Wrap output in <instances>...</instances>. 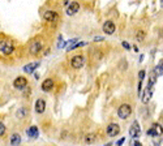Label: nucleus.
Wrapping results in <instances>:
<instances>
[{"label": "nucleus", "instance_id": "obj_2", "mask_svg": "<svg viewBox=\"0 0 163 146\" xmlns=\"http://www.w3.org/2000/svg\"><path fill=\"white\" fill-rule=\"evenodd\" d=\"M13 48H14L13 42H11V41H3L1 43H0V51H1V54H4V55L12 54L13 52Z\"/></svg>", "mask_w": 163, "mask_h": 146}, {"label": "nucleus", "instance_id": "obj_3", "mask_svg": "<svg viewBox=\"0 0 163 146\" xmlns=\"http://www.w3.org/2000/svg\"><path fill=\"white\" fill-rule=\"evenodd\" d=\"M84 64H85V59H84L82 55H76V56H73L71 59V65H72V68H74V69L82 68Z\"/></svg>", "mask_w": 163, "mask_h": 146}, {"label": "nucleus", "instance_id": "obj_15", "mask_svg": "<svg viewBox=\"0 0 163 146\" xmlns=\"http://www.w3.org/2000/svg\"><path fill=\"white\" fill-rule=\"evenodd\" d=\"M20 142H21V136L19 135V133H14V135L11 137V145L12 146H19Z\"/></svg>", "mask_w": 163, "mask_h": 146}, {"label": "nucleus", "instance_id": "obj_22", "mask_svg": "<svg viewBox=\"0 0 163 146\" xmlns=\"http://www.w3.org/2000/svg\"><path fill=\"white\" fill-rule=\"evenodd\" d=\"M4 132H5V127H4V124L0 123V135L4 136Z\"/></svg>", "mask_w": 163, "mask_h": 146}, {"label": "nucleus", "instance_id": "obj_13", "mask_svg": "<svg viewBox=\"0 0 163 146\" xmlns=\"http://www.w3.org/2000/svg\"><path fill=\"white\" fill-rule=\"evenodd\" d=\"M52 87H54V81L51 80V78L44 80L43 84H42V90H43V91H50Z\"/></svg>", "mask_w": 163, "mask_h": 146}, {"label": "nucleus", "instance_id": "obj_6", "mask_svg": "<svg viewBox=\"0 0 163 146\" xmlns=\"http://www.w3.org/2000/svg\"><path fill=\"white\" fill-rule=\"evenodd\" d=\"M162 135V127L159 124H154V125L147 130V136H152V137H157V136H161Z\"/></svg>", "mask_w": 163, "mask_h": 146}, {"label": "nucleus", "instance_id": "obj_8", "mask_svg": "<svg viewBox=\"0 0 163 146\" xmlns=\"http://www.w3.org/2000/svg\"><path fill=\"white\" fill-rule=\"evenodd\" d=\"M103 31L106 34H114V31H115V24L112 22V21H106L103 24Z\"/></svg>", "mask_w": 163, "mask_h": 146}, {"label": "nucleus", "instance_id": "obj_10", "mask_svg": "<svg viewBox=\"0 0 163 146\" xmlns=\"http://www.w3.org/2000/svg\"><path fill=\"white\" fill-rule=\"evenodd\" d=\"M78 9H80V4L76 3V1H73V3H71V4H69V7H68V9L65 12H67L68 16H73V14H76L77 12H78Z\"/></svg>", "mask_w": 163, "mask_h": 146}, {"label": "nucleus", "instance_id": "obj_4", "mask_svg": "<svg viewBox=\"0 0 163 146\" xmlns=\"http://www.w3.org/2000/svg\"><path fill=\"white\" fill-rule=\"evenodd\" d=\"M13 86L16 87V89H19V90L25 89V87L28 86V80H26L25 77H17L16 80L13 81Z\"/></svg>", "mask_w": 163, "mask_h": 146}, {"label": "nucleus", "instance_id": "obj_7", "mask_svg": "<svg viewBox=\"0 0 163 146\" xmlns=\"http://www.w3.org/2000/svg\"><path fill=\"white\" fill-rule=\"evenodd\" d=\"M43 18L48 22H55V21H58L59 18V14L55 13V12H51V11H47L43 13Z\"/></svg>", "mask_w": 163, "mask_h": 146}, {"label": "nucleus", "instance_id": "obj_16", "mask_svg": "<svg viewBox=\"0 0 163 146\" xmlns=\"http://www.w3.org/2000/svg\"><path fill=\"white\" fill-rule=\"evenodd\" d=\"M38 67H39V63H31V64H29V65H26L25 68H24V71L26 73H33V71H34L35 68H38Z\"/></svg>", "mask_w": 163, "mask_h": 146}, {"label": "nucleus", "instance_id": "obj_11", "mask_svg": "<svg viewBox=\"0 0 163 146\" xmlns=\"http://www.w3.org/2000/svg\"><path fill=\"white\" fill-rule=\"evenodd\" d=\"M41 48H42V42L41 41H34L31 44H30V54H33V55L38 54L39 51H41Z\"/></svg>", "mask_w": 163, "mask_h": 146}, {"label": "nucleus", "instance_id": "obj_28", "mask_svg": "<svg viewBox=\"0 0 163 146\" xmlns=\"http://www.w3.org/2000/svg\"><path fill=\"white\" fill-rule=\"evenodd\" d=\"M162 5H163V0H162Z\"/></svg>", "mask_w": 163, "mask_h": 146}, {"label": "nucleus", "instance_id": "obj_5", "mask_svg": "<svg viewBox=\"0 0 163 146\" xmlns=\"http://www.w3.org/2000/svg\"><path fill=\"white\" fill-rule=\"evenodd\" d=\"M140 133H141V128L138 125V121H133L131 129H129V135H131V137H133V138H137L140 136Z\"/></svg>", "mask_w": 163, "mask_h": 146}, {"label": "nucleus", "instance_id": "obj_18", "mask_svg": "<svg viewBox=\"0 0 163 146\" xmlns=\"http://www.w3.org/2000/svg\"><path fill=\"white\" fill-rule=\"evenodd\" d=\"M97 140V136L94 135V133H89V135L85 136V142L86 144H94Z\"/></svg>", "mask_w": 163, "mask_h": 146}, {"label": "nucleus", "instance_id": "obj_25", "mask_svg": "<svg viewBox=\"0 0 163 146\" xmlns=\"http://www.w3.org/2000/svg\"><path fill=\"white\" fill-rule=\"evenodd\" d=\"M123 142H124V138L119 140V141H117V142H116V145H117V146H122V145H123Z\"/></svg>", "mask_w": 163, "mask_h": 146}, {"label": "nucleus", "instance_id": "obj_9", "mask_svg": "<svg viewBox=\"0 0 163 146\" xmlns=\"http://www.w3.org/2000/svg\"><path fill=\"white\" fill-rule=\"evenodd\" d=\"M107 135L108 136H111V137H114V136H116L117 133L120 132V128H119V125L117 124H115V123H112V124H110V125L107 127Z\"/></svg>", "mask_w": 163, "mask_h": 146}, {"label": "nucleus", "instance_id": "obj_23", "mask_svg": "<svg viewBox=\"0 0 163 146\" xmlns=\"http://www.w3.org/2000/svg\"><path fill=\"white\" fill-rule=\"evenodd\" d=\"M145 77V71H140L138 72V78H140V81H142Z\"/></svg>", "mask_w": 163, "mask_h": 146}, {"label": "nucleus", "instance_id": "obj_21", "mask_svg": "<svg viewBox=\"0 0 163 146\" xmlns=\"http://www.w3.org/2000/svg\"><path fill=\"white\" fill-rule=\"evenodd\" d=\"M86 44V42H80V43H74V44H72L71 47L68 48V50H72V48H76V47H81V46H85Z\"/></svg>", "mask_w": 163, "mask_h": 146}, {"label": "nucleus", "instance_id": "obj_17", "mask_svg": "<svg viewBox=\"0 0 163 146\" xmlns=\"http://www.w3.org/2000/svg\"><path fill=\"white\" fill-rule=\"evenodd\" d=\"M26 133H28V136L30 137H38V128L37 127H30L28 130H26Z\"/></svg>", "mask_w": 163, "mask_h": 146}, {"label": "nucleus", "instance_id": "obj_12", "mask_svg": "<svg viewBox=\"0 0 163 146\" xmlns=\"http://www.w3.org/2000/svg\"><path fill=\"white\" fill-rule=\"evenodd\" d=\"M44 110H46V102L43 99H38L35 102V111H37V114H43Z\"/></svg>", "mask_w": 163, "mask_h": 146}, {"label": "nucleus", "instance_id": "obj_1", "mask_svg": "<svg viewBox=\"0 0 163 146\" xmlns=\"http://www.w3.org/2000/svg\"><path fill=\"white\" fill-rule=\"evenodd\" d=\"M131 114H132V107L129 104H127V103L122 104L117 110V116L120 119H127Z\"/></svg>", "mask_w": 163, "mask_h": 146}, {"label": "nucleus", "instance_id": "obj_27", "mask_svg": "<svg viewBox=\"0 0 163 146\" xmlns=\"http://www.w3.org/2000/svg\"><path fill=\"white\" fill-rule=\"evenodd\" d=\"M134 146H142V145H141L138 141H136V142H134Z\"/></svg>", "mask_w": 163, "mask_h": 146}, {"label": "nucleus", "instance_id": "obj_19", "mask_svg": "<svg viewBox=\"0 0 163 146\" xmlns=\"http://www.w3.org/2000/svg\"><path fill=\"white\" fill-rule=\"evenodd\" d=\"M136 38H137V41H138V42L144 41V38H145V33H144V31H141V30H140V31L137 33V35H136Z\"/></svg>", "mask_w": 163, "mask_h": 146}, {"label": "nucleus", "instance_id": "obj_14", "mask_svg": "<svg viewBox=\"0 0 163 146\" xmlns=\"http://www.w3.org/2000/svg\"><path fill=\"white\" fill-rule=\"evenodd\" d=\"M152 98V85H149V86L146 87V90H145L144 95H142V102L144 103H147Z\"/></svg>", "mask_w": 163, "mask_h": 146}, {"label": "nucleus", "instance_id": "obj_24", "mask_svg": "<svg viewBox=\"0 0 163 146\" xmlns=\"http://www.w3.org/2000/svg\"><path fill=\"white\" fill-rule=\"evenodd\" d=\"M123 47L127 48V50H129V48H131V46H129L128 43H127V42H123Z\"/></svg>", "mask_w": 163, "mask_h": 146}, {"label": "nucleus", "instance_id": "obj_26", "mask_svg": "<svg viewBox=\"0 0 163 146\" xmlns=\"http://www.w3.org/2000/svg\"><path fill=\"white\" fill-rule=\"evenodd\" d=\"M24 112H25L24 110H21V111H19V117H22V116H24V115H22Z\"/></svg>", "mask_w": 163, "mask_h": 146}, {"label": "nucleus", "instance_id": "obj_20", "mask_svg": "<svg viewBox=\"0 0 163 146\" xmlns=\"http://www.w3.org/2000/svg\"><path fill=\"white\" fill-rule=\"evenodd\" d=\"M155 72H157V74H163V62L155 68Z\"/></svg>", "mask_w": 163, "mask_h": 146}]
</instances>
